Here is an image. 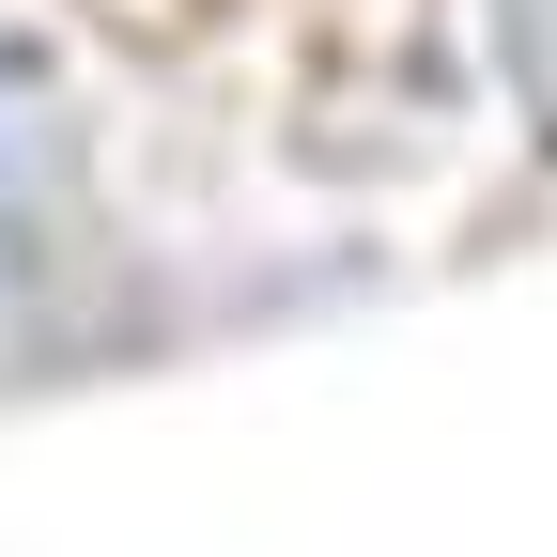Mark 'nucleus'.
<instances>
[{
    "mask_svg": "<svg viewBox=\"0 0 557 557\" xmlns=\"http://www.w3.org/2000/svg\"><path fill=\"white\" fill-rule=\"evenodd\" d=\"M78 278V94L32 32H0V357H32Z\"/></svg>",
    "mask_w": 557,
    "mask_h": 557,
    "instance_id": "f257e3e1",
    "label": "nucleus"
},
{
    "mask_svg": "<svg viewBox=\"0 0 557 557\" xmlns=\"http://www.w3.org/2000/svg\"><path fill=\"white\" fill-rule=\"evenodd\" d=\"M511 32H527V78L557 94V0H511Z\"/></svg>",
    "mask_w": 557,
    "mask_h": 557,
    "instance_id": "f03ea898",
    "label": "nucleus"
}]
</instances>
